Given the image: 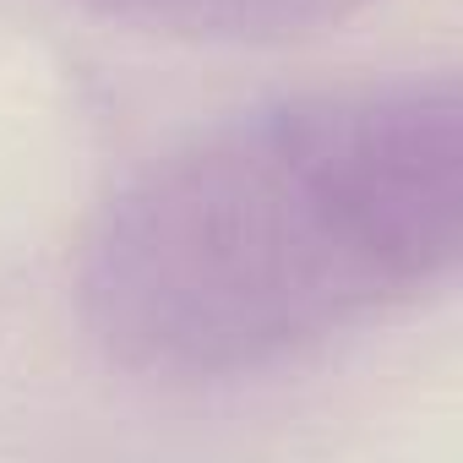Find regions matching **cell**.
<instances>
[{
  "instance_id": "cell-1",
  "label": "cell",
  "mask_w": 463,
  "mask_h": 463,
  "mask_svg": "<svg viewBox=\"0 0 463 463\" xmlns=\"http://www.w3.org/2000/svg\"><path fill=\"white\" fill-rule=\"evenodd\" d=\"M458 241V82H344L223 115L142 164L88 229L77 300L115 365L213 387L425 300Z\"/></svg>"
},
{
  "instance_id": "cell-2",
  "label": "cell",
  "mask_w": 463,
  "mask_h": 463,
  "mask_svg": "<svg viewBox=\"0 0 463 463\" xmlns=\"http://www.w3.org/2000/svg\"><path fill=\"white\" fill-rule=\"evenodd\" d=\"M147 33L202 39V44H279L344 23L365 0H82Z\"/></svg>"
}]
</instances>
